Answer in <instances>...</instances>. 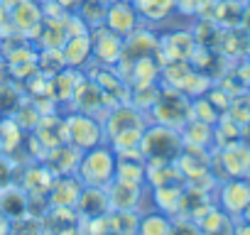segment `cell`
Instances as JSON below:
<instances>
[{
    "mask_svg": "<svg viewBox=\"0 0 250 235\" xmlns=\"http://www.w3.org/2000/svg\"><path fill=\"white\" fill-rule=\"evenodd\" d=\"M221 164H223V172L228 174L226 179L250 176V142L235 140V142L226 145V147H223Z\"/></svg>",
    "mask_w": 250,
    "mask_h": 235,
    "instance_id": "cell-2",
    "label": "cell"
},
{
    "mask_svg": "<svg viewBox=\"0 0 250 235\" xmlns=\"http://www.w3.org/2000/svg\"><path fill=\"white\" fill-rule=\"evenodd\" d=\"M91 49L96 52V57H98L101 61L113 64V61H118V57H120V39H118L115 32L101 30V32H98V39H93Z\"/></svg>",
    "mask_w": 250,
    "mask_h": 235,
    "instance_id": "cell-6",
    "label": "cell"
},
{
    "mask_svg": "<svg viewBox=\"0 0 250 235\" xmlns=\"http://www.w3.org/2000/svg\"><path fill=\"white\" fill-rule=\"evenodd\" d=\"M105 25L115 35H128L138 25V13H135V8L130 3H125V0H115V3L108 8V13H105Z\"/></svg>",
    "mask_w": 250,
    "mask_h": 235,
    "instance_id": "cell-4",
    "label": "cell"
},
{
    "mask_svg": "<svg viewBox=\"0 0 250 235\" xmlns=\"http://www.w3.org/2000/svg\"><path fill=\"white\" fill-rule=\"evenodd\" d=\"M52 194H54L52 203H54V206H62V208H71V206H76L79 198H81V189H79L76 179H66V176H62V179L54 181Z\"/></svg>",
    "mask_w": 250,
    "mask_h": 235,
    "instance_id": "cell-7",
    "label": "cell"
},
{
    "mask_svg": "<svg viewBox=\"0 0 250 235\" xmlns=\"http://www.w3.org/2000/svg\"><path fill=\"white\" fill-rule=\"evenodd\" d=\"M248 179H250V176H248Z\"/></svg>",
    "mask_w": 250,
    "mask_h": 235,
    "instance_id": "cell-16",
    "label": "cell"
},
{
    "mask_svg": "<svg viewBox=\"0 0 250 235\" xmlns=\"http://www.w3.org/2000/svg\"><path fill=\"white\" fill-rule=\"evenodd\" d=\"M230 235H250V223H248V220H245V223H243V225H235V228H233V233H230Z\"/></svg>",
    "mask_w": 250,
    "mask_h": 235,
    "instance_id": "cell-11",
    "label": "cell"
},
{
    "mask_svg": "<svg viewBox=\"0 0 250 235\" xmlns=\"http://www.w3.org/2000/svg\"><path fill=\"white\" fill-rule=\"evenodd\" d=\"M172 230H174V225L165 215H150V218H145L140 235H172Z\"/></svg>",
    "mask_w": 250,
    "mask_h": 235,
    "instance_id": "cell-9",
    "label": "cell"
},
{
    "mask_svg": "<svg viewBox=\"0 0 250 235\" xmlns=\"http://www.w3.org/2000/svg\"><path fill=\"white\" fill-rule=\"evenodd\" d=\"M240 27L245 30V35L250 37V5H243V15H240Z\"/></svg>",
    "mask_w": 250,
    "mask_h": 235,
    "instance_id": "cell-10",
    "label": "cell"
},
{
    "mask_svg": "<svg viewBox=\"0 0 250 235\" xmlns=\"http://www.w3.org/2000/svg\"><path fill=\"white\" fill-rule=\"evenodd\" d=\"M177 0H138V8L143 10L145 18L150 20H160V18H167L169 10L174 8Z\"/></svg>",
    "mask_w": 250,
    "mask_h": 235,
    "instance_id": "cell-8",
    "label": "cell"
},
{
    "mask_svg": "<svg viewBox=\"0 0 250 235\" xmlns=\"http://www.w3.org/2000/svg\"><path fill=\"white\" fill-rule=\"evenodd\" d=\"M250 206V179H228L226 186L221 189V208L233 218L243 215V211Z\"/></svg>",
    "mask_w": 250,
    "mask_h": 235,
    "instance_id": "cell-3",
    "label": "cell"
},
{
    "mask_svg": "<svg viewBox=\"0 0 250 235\" xmlns=\"http://www.w3.org/2000/svg\"><path fill=\"white\" fill-rule=\"evenodd\" d=\"M98 3H110V0H98Z\"/></svg>",
    "mask_w": 250,
    "mask_h": 235,
    "instance_id": "cell-15",
    "label": "cell"
},
{
    "mask_svg": "<svg viewBox=\"0 0 250 235\" xmlns=\"http://www.w3.org/2000/svg\"><path fill=\"white\" fill-rule=\"evenodd\" d=\"M69 135L74 137V142L79 147H93L98 142V125L91 120V118L83 115H74L69 118Z\"/></svg>",
    "mask_w": 250,
    "mask_h": 235,
    "instance_id": "cell-5",
    "label": "cell"
},
{
    "mask_svg": "<svg viewBox=\"0 0 250 235\" xmlns=\"http://www.w3.org/2000/svg\"><path fill=\"white\" fill-rule=\"evenodd\" d=\"M130 135H138V133H135V130H130V133L120 135V137H130ZM128 145H135V142H133V140H130V142H123V140H118V147H128Z\"/></svg>",
    "mask_w": 250,
    "mask_h": 235,
    "instance_id": "cell-13",
    "label": "cell"
},
{
    "mask_svg": "<svg viewBox=\"0 0 250 235\" xmlns=\"http://www.w3.org/2000/svg\"><path fill=\"white\" fill-rule=\"evenodd\" d=\"M113 169H115V157L108 152V150H91L83 162H81V179L93 189L103 186L110 181L113 176Z\"/></svg>",
    "mask_w": 250,
    "mask_h": 235,
    "instance_id": "cell-1",
    "label": "cell"
},
{
    "mask_svg": "<svg viewBox=\"0 0 250 235\" xmlns=\"http://www.w3.org/2000/svg\"><path fill=\"white\" fill-rule=\"evenodd\" d=\"M243 220H248V223H250V206L243 211Z\"/></svg>",
    "mask_w": 250,
    "mask_h": 235,
    "instance_id": "cell-14",
    "label": "cell"
},
{
    "mask_svg": "<svg viewBox=\"0 0 250 235\" xmlns=\"http://www.w3.org/2000/svg\"><path fill=\"white\" fill-rule=\"evenodd\" d=\"M59 5H64V8H79L81 3H86V0H57Z\"/></svg>",
    "mask_w": 250,
    "mask_h": 235,
    "instance_id": "cell-12",
    "label": "cell"
}]
</instances>
